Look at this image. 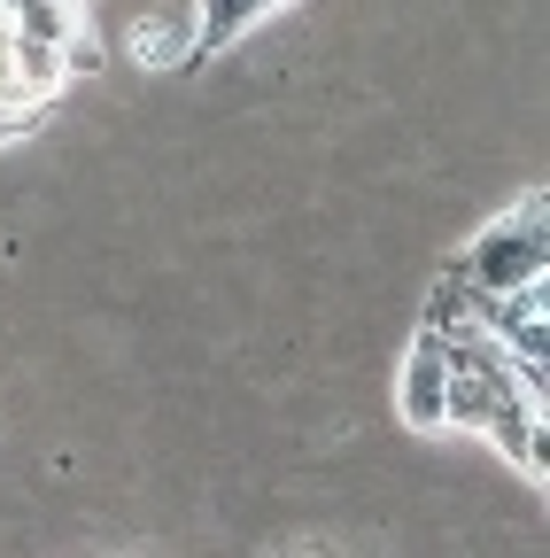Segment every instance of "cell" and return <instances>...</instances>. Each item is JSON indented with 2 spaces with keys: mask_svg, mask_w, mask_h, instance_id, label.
<instances>
[{
  "mask_svg": "<svg viewBox=\"0 0 550 558\" xmlns=\"http://www.w3.org/2000/svg\"><path fill=\"white\" fill-rule=\"evenodd\" d=\"M542 264H550V226H542V194H527L497 226H480L450 271L473 295H520V288H542Z\"/></svg>",
  "mask_w": 550,
  "mask_h": 558,
  "instance_id": "1",
  "label": "cell"
},
{
  "mask_svg": "<svg viewBox=\"0 0 550 558\" xmlns=\"http://www.w3.org/2000/svg\"><path fill=\"white\" fill-rule=\"evenodd\" d=\"M395 411H403V427H450V349L435 326L411 333V357H403V380H395Z\"/></svg>",
  "mask_w": 550,
  "mask_h": 558,
  "instance_id": "2",
  "label": "cell"
},
{
  "mask_svg": "<svg viewBox=\"0 0 550 558\" xmlns=\"http://www.w3.org/2000/svg\"><path fill=\"white\" fill-rule=\"evenodd\" d=\"M78 32H86V0H9V39L71 47Z\"/></svg>",
  "mask_w": 550,
  "mask_h": 558,
  "instance_id": "3",
  "label": "cell"
},
{
  "mask_svg": "<svg viewBox=\"0 0 550 558\" xmlns=\"http://www.w3.org/2000/svg\"><path fill=\"white\" fill-rule=\"evenodd\" d=\"M194 54V24L186 16H140L132 24V62L140 70H179Z\"/></svg>",
  "mask_w": 550,
  "mask_h": 558,
  "instance_id": "4",
  "label": "cell"
},
{
  "mask_svg": "<svg viewBox=\"0 0 550 558\" xmlns=\"http://www.w3.org/2000/svg\"><path fill=\"white\" fill-rule=\"evenodd\" d=\"M9 70L24 101H54L62 86H71V62H62V47H39V39H9Z\"/></svg>",
  "mask_w": 550,
  "mask_h": 558,
  "instance_id": "5",
  "label": "cell"
},
{
  "mask_svg": "<svg viewBox=\"0 0 550 558\" xmlns=\"http://www.w3.org/2000/svg\"><path fill=\"white\" fill-rule=\"evenodd\" d=\"M271 9H288V0H201V24H194V47H225V39H241L248 24H264Z\"/></svg>",
  "mask_w": 550,
  "mask_h": 558,
  "instance_id": "6",
  "label": "cell"
},
{
  "mask_svg": "<svg viewBox=\"0 0 550 558\" xmlns=\"http://www.w3.org/2000/svg\"><path fill=\"white\" fill-rule=\"evenodd\" d=\"M24 124H32V117H16V109H0V140H16Z\"/></svg>",
  "mask_w": 550,
  "mask_h": 558,
  "instance_id": "7",
  "label": "cell"
},
{
  "mask_svg": "<svg viewBox=\"0 0 550 558\" xmlns=\"http://www.w3.org/2000/svg\"><path fill=\"white\" fill-rule=\"evenodd\" d=\"M0 39H9V0H0Z\"/></svg>",
  "mask_w": 550,
  "mask_h": 558,
  "instance_id": "8",
  "label": "cell"
},
{
  "mask_svg": "<svg viewBox=\"0 0 550 558\" xmlns=\"http://www.w3.org/2000/svg\"><path fill=\"white\" fill-rule=\"evenodd\" d=\"M288 558H318V550H288Z\"/></svg>",
  "mask_w": 550,
  "mask_h": 558,
  "instance_id": "9",
  "label": "cell"
}]
</instances>
